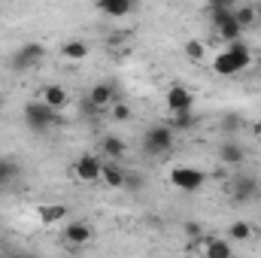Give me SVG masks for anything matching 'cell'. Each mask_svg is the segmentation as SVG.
<instances>
[{
  "mask_svg": "<svg viewBox=\"0 0 261 258\" xmlns=\"http://www.w3.org/2000/svg\"><path fill=\"white\" fill-rule=\"evenodd\" d=\"M252 67V49L240 40V43H231L225 46L216 58H213V70L219 76H240L243 70Z\"/></svg>",
  "mask_w": 261,
  "mask_h": 258,
  "instance_id": "obj_1",
  "label": "cell"
},
{
  "mask_svg": "<svg viewBox=\"0 0 261 258\" xmlns=\"http://www.w3.org/2000/svg\"><path fill=\"white\" fill-rule=\"evenodd\" d=\"M24 122H28L31 131H49V128H55V125H61L64 119H61V113L49 110L46 104L31 100V104H24Z\"/></svg>",
  "mask_w": 261,
  "mask_h": 258,
  "instance_id": "obj_2",
  "label": "cell"
},
{
  "mask_svg": "<svg viewBox=\"0 0 261 258\" xmlns=\"http://www.w3.org/2000/svg\"><path fill=\"white\" fill-rule=\"evenodd\" d=\"M173 134L176 131L170 128V125H152V128H146V134H143V152L146 155H167L173 149Z\"/></svg>",
  "mask_w": 261,
  "mask_h": 258,
  "instance_id": "obj_3",
  "label": "cell"
},
{
  "mask_svg": "<svg viewBox=\"0 0 261 258\" xmlns=\"http://www.w3.org/2000/svg\"><path fill=\"white\" fill-rule=\"evenodd\" d=\"M203 183H206V176H203V170H197L192 164H179V167H173L170 170V186L173 189H179V192L186 194H195L203 189Z\"/></svg>",
  "mask_w": 261,
  "mask_h": 258,
  "instance_id": "obj_4",
  "label": "cell"
},
{
  "mask_svg": "<svg viewBox=\"0 0 261 258\" xmlns=\"http://www.w3.org/2000/svg\"><path fill=\"white\" fill-rule=\"evenodd\" d=\"M43 55H46L43 43H24V46H18V49L12 52V61H9V67H12V70H18V73L34 70V67L43 61Z\"/></svg>",
  "mask_w": 261,
  "mask_h": 258,
  "instance_id": "obj_5",
  "label": "cell"
},
{
  "mask_svg": "<svg viewBox=\"0 0 261 258\" xmlns=\"http://www.w3.org/2000/svg\"><path fill=\"white\" fill-rule=\"evenodd\" d=\"M119 100H122V97H119V91H116L113 82H97V85L88 91V107L97 110V113H110V107L119 104Z\"/></svg>",
  "mask_w": 261,
  "mask_h": 258,
  "instance_id": "obj_6",
  "label": "cell"
},
{
  "mask_svg": "<svg viewBox=\"0 0 261 258\" xmlns=\"http://www.w3.org/2000/svg\"><path fill=\"white\" fill-rule=\"evenodd\" d=\"M100 173H103V158L100 155H91L88 152V155H79L76 164H73V176L79 183H97Z\"/></svg>",
  "mask_w": 261,
  "mask_h": 258,
  "instance_id": "obj_7",
  "label": "cell"
},
{
  "mask_svg": "<svg viewBox=\"0 0 261 258\" xmlns=\"http://www.w3.org/2000/svg\"><path fill=\"white\" fill-rule=\"evenodd\" d=\"M261 194V186L255 176H249V173H240V176H234V183H231V200L234 203H249V200H255Z\"/></svg>",
  "mask_w": 261,
  "mask_h": 258,
  "instance_id": "obj_8",
  "label": "cell"
},
{
  "mask_svg": "<svg viewBox=\"0 0 261 258\" xmlns=\"http://www.w3.org/2000/svg\"><path fill=\"white\" fill-rule=\"evenodd\" d=\"M167 110H170L173 116H179V113H195V91L186 88V85H173V88L167 91Z\"/></svg>",
  "mask_w": 261,
  "mask_h": 258,
  "instance_id": "obj_9",
  "label": "cell"
},
{
  "mask_svg": "<svg viewBox=\"0 0 261 258\" xmlns=\"http://www.w3.org/2000/svg\"><path fill=\"white\" fill-rule=\"evenodd\" d=\"M197 249H200V258H234V249L225 237H206L203 234Z\"/></svg>",
  "mask_w": 261,
  "mask_h": 258,
  "instance_id": "obj_10",
  "label": "cell"
},
{
  "mask_svg": "<svg viewBox=\"0 0 261 258\" xmlns=\"http://www.w3.org/2000/svg\"><path fill=\"white\" fill-rule=\"evenodd\" d=\"M64 243L67 246H88L91 243V225L88 222H67L64 225Z\"/></svg>",
  "mask_w": 261,
  "mask_h": 258,
  "instance_id": "obj_11",
  "label": "cell"
},
{
  "mask_svg": "<svg viewBox=\"0 0 261 258\" xmlns=\"http://www.w3.org/2000/svg\"><path fill=\"white\" fill-rule=\"evenodd\" d=\"M125 152H128V146H125V140H122V137L107 134V137L100 140V155H103V161H122V158H125Z\"/></svg>",
  "mask_w": 261,
  "mask_h": 258,
  "instance_id": "obj_12",
  "label": "cell"
},
{
  "mask_svg": "<svg viewBox=\"0 0 261 258\" xmlns=\"http://www.w3.org/2000/svg\"><path fill=\"white\" fill-rule=\"evenodd\" d=\"M100 179L110 186V189H125L128 186V170L119 164V161H103V173Z\"/></svg>",
  "mask_w": 261,
  "mask_h": 258,
  "instance_id": "obj_13",
  "label": "cell"
},
{
  "mask_svg": "<svg viewBox=\"0 0 261 258\" xmlns=\"http://www.w3.org/2000/svg\"><path fill=\"white\" fill-rule=\"evenodd\" d=\"M67 88L64 85H46L43 91H40V104H46L49 110H55V113H61L67 107Z\"/></svg>",
  "mask_w": 261,
  "mask_h": 258,
  "instance_id": "obj_14",
  "label": "cell"
},
{
  "mask_svg": "<svg viewBox=\"0 0 261 258\" xmlns=\"http://www.w3.org/2000/svg\"><path fill=\"white\" fill-rule=\"evenodd\" d=\"M134 9H137V6H134L130 0H97V12L107 15V18H125Z\"/></svg>",
  "mask_w": 261,
  "mask_h": 258,
  "instance_id": "obj_15",
  "label": "cell"
},
{
  "mask_svg": "<svg viewBox=\"0 0 261 258\" xmlns=\"http://www.w3.org/2000/svg\"><path fill=\"white\" fill-rule=\"evenodd\" d=\"M219 161H222V164H228V167H240V164L246 161V152H243V146H240V143L228 140V143H222V146H219Z\"/></svg>",
  "mask_w": 261,
  "mask_h": 258,
  "instance_id": "obj_16",
  "label": "cell"
},
{
  "mask_svg": "<svg viewBox=\"0 0 261 258\" xmlns=\"http://www.w3.org/2000/svg\"><path fill=\"white\" fill-rule=\"evenodd\" d=\"M37 216L43 225H55L67 216V207L64 203H43V207H37Z\"/></svg>",
  "mask_w": 261,
  "mask_h": 258,
  "instance_id": "obj_17",
  "label": "cell"
},
{
  "mask_svg": "<svg viewBox=\"0 0 261 258\" xmlns=\"http://www.w3.org/2000/svg\"><path fill=\"white\" fill-rule=\"evenodd\" d=\"M88 43L85 40H67L64 46H61V55H64L67 61H85L88 58Z\"/></svg>",
  "mask_w": 261,
  "mask_h": 258,
  "instance_id": "obj_18",
  "label": "cell"
},
{
  "mask_svg": "<svg viewBox=\"0 0 261 258\" xmlns=\"http://www.w3.org/2000/svg\"><path fill=\"white\" fill-rule=\"evenodd\" d=\"M234 21L240 24V31L255 28L258 21H255V9H252V3H246V6H234Z\"/></svg>",
  "mask_w": 261,
  "mask_h": 258,
  "instance_id": "obj_19",
  "label": "cell"
},
{
  "mask_svg": "<svg viewBox=\"0 0 261 258\" xmlns=\"http://www.w3.org/2000/svg\"><path fill=\"white\" fill-rule=\"evenodd\" d=\"M252 237V225L249 222H234L231 228H228V240L231 243H243V240H249Z\"/></svg>",
  "mask_w": 261,
  "mask_h": 258,
  "instance_id": "obj_20",
  "label": "cell"
},
{
  "mask_svg": "<svg viewBox=\"0 0 261 258\" xmlns=\"http://www.w3.org/2000/svg\"><path fill=\"white\" fill-rule=\"evenodd\" d=\"M15 176H18V164L12 158H3L0 155V186H9Z\"/></svg>",
  "mask_w": 261,
  "mask_h": 258,
  "instance_id": "obj_21",
  "label": "cell"
},
{
  "mask_svg": "<svg viewBox=\"0 0 261 258\" xmlns=\"http://www.w3.org/2000/svg\"><path fill=\"white\" fill-rule=\"evenodd\" d=\"M182 52H186V58L195 61V64H200V61L206 58V46H203L200 40H189V43L182 46Z\"/></svg>",
  "mask_w": 261,
  "mask_h": 258,
  "instance_id": "obj_22",
  "label": "cell"
},
{
  "mask_svg": "<svg viewBox=\"0 0 261 258\" xmlns=\"http://www.w3.org/2000/svg\"><path fill=\"white\" fill-rule=\"evenodd\" d=\"M182 231H186V237H189V249H197V243H200V237H203V225L189 219V222L182 225Z\"/></svg>",
  "mask_w": 261,
  "mask_h": 258,
  "instance_id": "obj_23",
  "label": "cell"
},
{
  "mask_svg": "<svg viewBox=\"0 0 261 258\" xmlns=\"http://www.w3.org/2000/svg\"><path fill=\"white\" fill-rule=\"evenodd\" d=\"M195 125H197L195 113H179V116H173V122H170V128L173 131H192Z\"/></svg>",
  "mask_w": 261,
  "mask_h": 258,
  "instance_id": "obj_24",
  "label": "cell"
},
{
  "mask_svg": "<svg viewBox=\"0 0 261 258\" xmlns=\"http://www.w3.org/2000/svg\"><path fill=\"white\" fill-rule=\"evenodd\" d=\"M110 119H113V122H128L130 119V107L128 104H122V100L113 104V107H110Z\"/></svg>",
  "mask_w": 261,
  "mask_h": 258,
  "instance_id": "obj_25",
  "label": "cell"
},
{
  "mask_svg": "<svg viewBox=\"0 0 261 258\" xmlns=\"http://www.w3.org/2000/svg\"><path fill=\"white\" fill-rule=\"evenodd\" d=\"M252 9H255V21L261 24V0H258V3H252Z\"/></svg>",
  "mask_w": 261,
  "mask_h": 258,
  "instance_id": "obj_26",
  "label": "cell"
},
{
  "mask_svg": "<svg viewBox=\"0 0 261 258\" xmlns=\"http://www.w3.org/2000/svg\"><path fill=\"white\" fill-rule=\"evenodd\" d=\"M252 134H255V137L261 140V119H255V125H252Z\"/></svg>",
  "mask_w": 261,
  "mask_h": 258,
  "instance_id": "obj_27",
  "label": "cell"
},
{
  "mask_svg": "<svg viewBox=\"0 0 261 258\" xmlns=\"http://www.w3.org/2000/svg\"><path fill=\"white\" fill-rule=\"evenodd\" d=\"M9 258H34V255H9Z\"/></svg>",
  "mask_w": 261,
  "mask_h": 258,
  "instance_id": "obj_28",
  "label": "cell"
},
{
  "mask_svg": "<svg viewBox=\"0 0 261 258\" xmlns=\"http://www.w3.org/2000/svg\"><path fill=\"white\" fill-rule=\"evenodd\" d=\"M258 67H261V58H258Z\"/></svg>",
  "mask_w": 261,
  "mask_h": 258,
  "instance_id": "obj_29",
  "label": "cell"
},
{
  "mask_svg": "<svg viewBox=\"0 0 261 258\" xmlns=\"http://www.w3.org/2000/svg\"><path fill=\"white\" fill-rule=\"evenodd\" d=\"M0 104H3V97H0Z\"/></svg>",
  "mask_w": 261,
  "mask_h": 258,
  "instance_id": "obj_30",
  "label": "cell"
}]
</instances>
